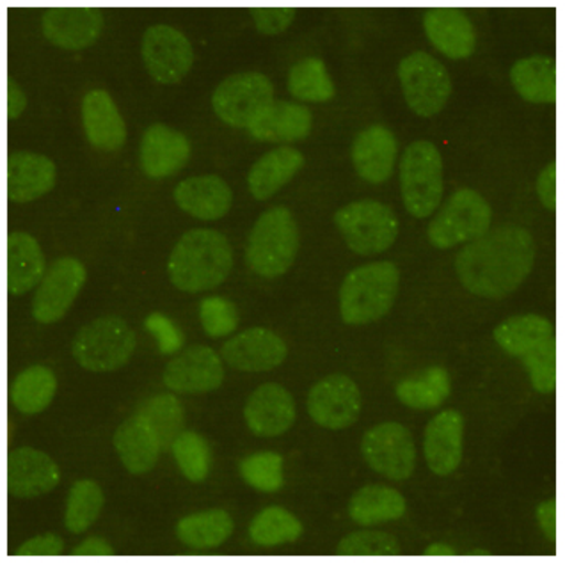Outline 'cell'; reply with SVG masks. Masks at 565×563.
Here are the masks:
<instances>
[{
    "label": "cell",
    "instance_id": "38",
    "mask_svg": "<svg viewBox=\"0 0 565 563\" xmlns=\"http://www.w3.org/2000/svg\"><path fill=\"white\" fill-rule=\"evenodd\" d=\"M302 524L282 507H267L249 524V539L260 548H276L301 539Z\"/></svg>",
    "mask_w": 565,
    "mask_h": 563
},
{
    "label": "cell",
    "instance_id": "48",
    "mask_svg": "<svg viewBox=\"0 0 565 563\" xmlns=\"http://www.w3.org/2000/svg\"><path fill=\"white\" fill-rule=\"evenodd\" d=\"M537 195L541 203L546 206L550 212L556 209V166L555 162L547 164L543 169V173L537 178Z\"/></svg>",
    "mask_w": 565,
    "mask_h": 563
},
{
    "label": "cell",
    "instance_id": "6",
    "mask_svg": "<svg viewBox=\"0 0 565 563\" xmlns=\"http://www.w3.org/2000/svg\"><path fill=\"white\" fill-rule=\"evenodd\" d=\"M136 332L119 317H100L86 323L72 341V354L84 370L115 372L132 358Z\"/></svg>",
    "mask_w": 565,
    "mask_h": 563
},
{
    "label": "cell",
    "instance_id": "20",
    "mask_svg": "<svg viewBox=\"0 0 565 563\" xmlns=\"http://www.w3.org/2000/svg\"><path fill=\"white\" fill-rule=\"evenodd\" d=\"M60 466L34 448H17L8 457V491L19 500L49 495L60 486Z\"/></svg>",
    "mask_w": 565,
    "mask_h": 563
},
{
    "label": "cell",
    "instance_id": "5",
    "mask_svg": "<svg viewBox=\"0 0 565 563\" xmlns=\"http://www.w3.org/2000/svg\"><path fill=\"white\" fill-rule=\"evenodd\" d=\"M299 251V226L292 212L274 206L262 214L247 241V267L258 276L274 279L292 267Z\"/></svg>",
    "mask_w": 565,
    "mask_h": 563
},
{
    "label": "cell",
    "instance_id": "42",
    "mask_svg": "<svg viewBox=\"0 0 565 563\" xmlns=\"http://www.w3.org/2000/svg\"><path fill=\"white\" fill-rule=\"evenodd\" d=\"M238 472L247 486L260 492H278L285 484L282 457L274 452L247 455L238 463Z\"/></svg>",
    "mask_w": 565,
    "mask_h": 563
},
{
    "label": "cell",
    "instance_id": "13",
    "mask_svg": "<svg viewBox=\"0 0 565 563\" xmlns=\"http://www.w3.org/2000/svg\"><path fill=\"white\" fill-rule=\"evenodd\" d=\"M141 55L151 78L159 84L180 83L194 64V51L189 38L166 23L147 29L142 36Z\"/></svg>",
    "mask_w": 565,
    "mask_h": 563
},
{
    "label": "cell",
    "instance_id": "4",
    "mask_svg": "<svg viewBox=\"0 0 565 563\" xmlns=\"http://www.w3.org/2000/svg\"><path fill=\"white\" fill-rule=\"evenodd\" d=\"M401 273L392 262H375L349 273L340 288V315L349 326H366L390 314L398 296Z\"/></svg>",
    "mask_w": 565,
    "mask_h": 563
},
{
    "label": "cell",
    "instance_id": "19",
    "mask_svg": "<svg viewBox=\"0 0 565 563\" xmlns=\"http://www.w3.org/2000/svg\"><path fill=\"white\" fill-rule=\"evenodd\" d=\"M244 418L255 436H282L296 423V402L281 384L267 382L256 387L247 399Z\"/></svg>",
    "mask_w": 565,
    "mask_h": 563
},
{
    "label": "cell",
    "instance_id": "12",
    "mask_svg": "<svg viewBox=\"0 0 565 563\" xmlns=\"http://www.w3.org/2000/svg\"><path fill=\"white\" fill-rule=\"evenodd\" d=\"M361 454L370 468L387 480L404 481L415 471V440L401 423H381L370 428L361 440Z\"/></svg>",
    "mask_w": 565,
    "mask_h": 563
},
{
    "label": "cell",
    "instance_id": "17",
    "mask_svg": "<svg viewBox=\"0 0 565 563\" xmlns=\"http://www.w3.org/2000/svg\"><path fill=\"white\" fill-rule=\"evenodd\" d=\"M287 343L276 332L252 328L224 343L221 355L232 369L241 372H269L287 359Z\"/></svg>",
    "mask_w": 565,
    "mask_h": 563
},
{
    "label": "cell",
    "instance_id": "26",
    "mask_svg": "<svg viewBox=\"0 0 565 563\" xmlns=\"http://www.w3.org/2000/svg\"><path fill=\"white\" fill-rule=\"evenodd\" d=\"M57 169L49 157L14 151L8 157V198L13 203L40 200L54 189Z\"/></svg>",
    "mask_w": 565,
    "mask_h": 563
},
{
    "label": "cell",
    "instance_id": "46",
    "mask_svg": "<svg viewBox=\"0 0 565 563\" xmlns=\"http://www.w3.org/2000/svg\"><path fill=\"white\" fill-rule=\"evenodd\" d=\"M297 10L294 8H253L252 17L256 31L262 34H279L287 31L296 19Z\"/></svg>",
    "mask_w": 565,
    "mask_h": 563
},
{
    "label": "cell",
    "instance_id": "24",
    "mask_svg": "<svg viewBox=\"0 0 565 563\" xmlns=\"http://www.w3.org/2000/svg\"><path fill=\"white\" fill-rule=\"evenodd\" d=\"M425 34L448 60H468L477 49V31L468 14L456 8H433L424 14Z\"/></svg>",
    "mask_w": 565,
    "mask_h": 563
},
{
    "label": "cell",
    "instance_id": "21",
    "mask_svg": "<svg viewBox=\"0 0 565 563\" xmlns=\"http://www.w3.org/2000/svg\"><path fill=\"white\" fill-rule=\"evenodd\" d=\"M352 164L361 180L372 185L386 183L397 166L398 142L383 125H370L352 142Z\"/></svg>",
    "mask_w": 565,
    "mask_h": 563
},
{
    "label": "cell",
    "instance_id": "47",
    "mask_svg": "<svg viewBox=\"0 0 565 563\" xmlns=\"http://www.w3.org/2000/svg\"><path fill=\"white\" fill-rule=\"evenodd\" d=\"M63 551V539L55 533H45V535H38L31 541L23 542L17 550V556H57Z\"/></svg>",
    "mask_w": 565,
    "mask_h": 563
},
{
    "label": "cell",
    "instance_id": "11",
    "mask_svg": "<svg viewBox=\"0 0 565 563\" xmlns=\"http://www.w3.org/2000/svg\"><path fill=\"white\" fill-rule=\"evenodd\" d=\"M274 102V86L260 72H242L224 78L212 95V107L221 121L233 128H249Z\"/></svg>",
    "mask_w": 565,
    "mask_h": 563
},
{
    "label": "cell",
    "instance_id": "35",
    "mask_svg": "<svg viewBox=\"0 0 565 563\" xmlns=\"http://www.w3.org/2000/svg\"><path fill=\"white\" fill-rule=\"evenodd\" d=\"M450 373L443 367H430L422 372L402 379L395 387V395L402 404L415 411L438 410L450 396Z\"/></svg>",
    "mask_w": 565,
    "mask_h": 563
},
{
    "label": "cell",
    "instance_id": "36",
    "mask_svg": "<svg viewBox=\"0 0 565 563\" xmlns=\"http://www.w3.org/2000/svg\"><path fill=\"white\" fill-rule=\"evenodd\" d=\"M57 379L42 364H34L20 372L11 384V402L22 414L42 413L54 400Z\"/></svg>",
    "mask_w": 565,
    "mask_h": 563
},
{
    "label": "cell",
    "instance_id": "32",
    "mask_svg": "<svg viewBox=\"0 0 565 563\" xmlns=\"http://www.w3.org/2000/svg\"><path fill=\"white\" fill-rule=\"evenodd\" d=\"M511 83L530 104H555L556 63L550 55H530L511 68Z\"/></svg>",
    "mask_w": 565,
    "mask_h": 563
},
{
    "label": "cell",
    "instance_id": "9",
    "mask_svg": "<svg viewBox=\"0 0 565 563\" xmlns=\"http://www.w3.org/2000/svg\"><path fill=\"white\" fill-rule=\"evenodd\" d=\"M491 221V206L486 198L473 189H459L430 221L427 236L434 247L450 249L482 236Z\"/></svg>",
    "mask_w": 565,
    "mask_h": 563
},
{
    "label": "cell",
    "instance_id": "2",
    "mask_svg": "<svg viewBox=\"0 0 565 563\" xmlns=\"http://www.w3.org/2000/svg\"><path fill=\"white\" fill-rule=\"evenodd\" d=\"M233 268V249L223 233L206 227L191 230L169 256V279L188 294L212 290L226 282Z\"/></svg>",
    "mask_w": 565,
    "mask_h": 563
},
{
    "label": "cell",
    "instance_id": "7",
    "mask_svg": "<svg viewBox=\"0 0 565 563\" xmlns=\"http://www.w3.org/2000/svg\"><path fill=\"white\" fill-rule=\"evenodd\" d=\"M402 200L413 217H429L443 200V159L436 145L415 141L401 160Z\"/></svg>",
    "mask_w": 565,
    "mask_h": 563
},
{
    "label": "cell",
    "instance_id": "15",
    "mask_svg": "<svg viewBox=\"0 0 565 563\" xmlns=\"http://www.w3.org/2000/svg\"><path fill=\"white\" fill-rule=\"evenodd\" d=\"M308 413L320 427L329 431L349 428L360 418V387L342 373L329 375L311 387L308 395Z\"/></svg>",
    "mask_w": 565,
    "mask_h": 563
},
{
    "label": "cell",
    "instance_id": "39",
    "mask_svg": "<svg viewBox=\"0 0 565 563\" xmlns=\"http://www.w3.org/2000/svg\"><path fill=\"white\" fill-rule=\"evenodd\" d=\"M137 414H141L148 425L153 428L162 450H168L169 446L173 445V440L183 432L185 413H183V405L180 404L177 396H150L139 405Z\"/></svg>",
    "mask_w": 565,
    "mask_h": 563
},
{
    "label": "cell",
    "instance_id": "18",
    "mask_svg": "<svg viewBox=\"0 0 565 563\" xmlns=\"http://www.w3.org/2000/svg\"><path fill=\"white\" fill-rule=\"evenodd\" d=\"M191 159V142L177 128L156 124L142 134L139 164L153 180L180 173Z\"/></svg>",
    "mask_w": 565,
    "mask_h": 563
},
{
    "label": "cell",
    "instance_id": "8",
    "mask_svg": "<svg viewBox=\"0 0 565 563\" xmlns=\"http://www.w3.org/2000/svg\"><path fill=\"white\" fill-rule=\"evenodd\" d=\"M334 224L349 249L360 256L381 255L395 244L398 219L381 201L361 200L349 203L334 214Z\"/></svg>",
    "mask_w": 565,
    "mask_h": 563
},
{
    "label": "cell",
    "instance_id": "25",
    "mask_svg": "<svg viewBox=\"0 0 565 563\" xmlns=\"http://www.w3.org/2000/svg\"><path fill=\"white\" fill-rule=\"evenodd\" d=\"M83 127L87 141L100 151H118L127 142V125L113 96L93 89L83 98Z\"/></svg>",
    "mask_w": 565,
    "mask_h": 563
},
{
    "label": "cell",
    "instance_id": "22",
    "mask_svg": "<svg viewBox=\"0 0 565 563\" xmlns=\"http://www.w3.org/2000/svg\"><path fill=\"white\" fill-rule=\"evenodd\" d=\"M104 14L96 8H51L42 17V31L52 45L83 51L100 38Z\"/></svg>",
    "mask_w": 565,
    "mask_h": 563
},
{
    "label": "cell",
    "instance_id": "23",
    "mask_svg": "<svg viewBox=\"0 0 565 563\" xmlns=\"http://www.w3.org/2000/svg\"><path fill=\"white\" fill-rule=\"evenodd\" d=\"M465 418L459 411L448 410L436 414L425 428L424 454L434 475L448 477L462 460Z\"/></svg>",
    "mask_w": 565,
    "mask_h": 563
},
{
    "label": "cell",
    "instance_id": "45",
    "mask_svg": "<svg viewBox=\"0 0 565 563\" xmlns=\"http://www.w3.org/2000/svg\"><path fill=\"white\" fill-rule=\"evenodd\" d=\"M145 328L151 337L156 338L160 354H179L183 343H185V337H183L179 326L159 311L148 315L147 320H145Z\"/></svg>",
    "mask_w": 565,
    "mask_h": 563
},
{
    "label": "cell",
    "instance_id": "14",
    "mask_svg": "<svg viewBox=\"0 0 565 563\" xmlns=\"http://www.w3.org/2000/svg\"><path fill=\"white\" fill-rule=\"evenodd\" d=\"M86 268L72 256H63L55 259L51 267L46 268L36 296L32 300V317L36 322H57L74 305L78 294L86 283Z\"/></svg>",
    "mask_w": 565,
    "mask_h": 563
},
{
    "label": "cell",
    "instance_id": "30",
    "mask_svg": "<svg viewBox=\"0 0 565 563\" xmlns=\"http://www.w3.org/2000/svg\"><path fill=\"white\" fill-rule=\"evenodd\" d=\"M45 256L34 236L23 232L8 235V294L20 297L42 283Z\"/></svg>",
    "mask_w": 565,
    "mask_h": 563
},
{
    "label": "cell",
    "instance_id": "34",
    "mask_svg": "<svg viewBox=\"0 0 565 563\" xmlns=\"http://www.w3.org/2000/svg\"><path fill=\"white\" fill-rule=\"evenodd\" d=\"M233 528L235 522L226 510H203L180 519L177 524V537L191 550H215L228 541Z\"/></svg>",
    "mask_w": 565,
    "mask_h": 563
},
{
    "label": "cell",
    "instance_id": "10",
    "mask_svg": "<svg viewBox=\"0 0 565 563\" xmlns=\"http://www.w3.org/2000/svg\"><path fill=\"white\" fill-rule=\"evenodd\" d=\"M398 81L407 105L422 118L441 113L451 95V77L445 64L427 52H413L398 64Z\"/></svg>",
    "mask_w": 565,
    "mask_h": 563
},
{
    "label": "cell",
    "instance_id": "44",
    "mask_svg": "<svg viewBox=\"0 0 565 563\" xmlns=\"http://www.w3.org/2000/svg\"><path fill=\"white\" fill-rule=\"evenodd\" d=\"M337 551L343 556H395L401 554V545L390 533L363 530L347 535Z\"/></svg>",
    "mask_w": 565,
    "mask_h": 563
},
{
    "label": "cell",
    "instance_id": "51",
    "mask_svg": "<svg viewBox=\"0 0 565 563\" xmlns=\"http://www.w3.org/2000/svg\"><path fill=\"white\" fill-rule=\"evenodd\" d=\"M75 556H110L115 554L113 545L107 544L100 537H92L87 541L81 542V544L72 551Z\"/></svg>",
    "mask_w": 565,
    "mask_h": 563
},
{
    "label": "cell",
    "instance_id": "41",
    "mask_svg": "<svg viewBox=\"0 0 565 563\" xmlns=\"http://www.w3.org/2000/svg\"><path fill=\"white\" fill-rule=\"evenodd\" d=\"M174 460L179 464L183 477L192 484L205 481L212 468V450L205 437L196 432H182L171 445Z\"/></svg>",
    "mask_w": 565,
    "mask_h": 563
},
{
    "label": "cell",
    "instance_id": "43",
    "mask_svg": "<svg viewBox=\"0 0 565 563\" xmlns=\"http://www.w3.org/2000/svg\"><path fill=\"white\" fill-rule=\"evenodd\" d=\"M201 328L210 338H226L241 323L237 306L224 297L212 296L201 300L198 309Z\"/></svg>",
    "mask_w": 565,
    "mask_h": 563
},
{
    "label": "cell",
    "instance_id": "37",
    "mask_svg": "<svg viewBox=\"0 0 565 563\" xmlns=\"http://www.w3.org/2000/svg\"><path fill=\"white\" fill-rule=\"evenodd\" d=\"M288 89L297 100L311 104L333 100L337 95L333 78L319 57H305L294 64L288 73Z\"/></svg>",
    "mask_w": 565,
    "mask_h": 563
},
{
    "label": "cell",
    "instance_id": "29",
    "mask_svg": "<svg viewBox=\"0 0 565 563\" xmlns=\"http://www.w3.org/2000/svg\"><path fill=\"white\" fill-rule=\"evenodd\" d=\"M113 443L119 459L132 475H142L156 468L162 452L156 432L148 425L147 419L137 413L119 425Z\"/></svg>",
    "mask_w": 565,
    "mask_h": 563
},
{
    "label": "cell",
    "instance_id": "33",
    "mask_svg": "<svg viewBox=\"0 0 565 563\" xmlns=\"http://www.w3.org/2000/svg\"><path fill=\"white\" fill-rule=\"evenodd\" d=\"M406 500L397 489L372 484L361 487L360 491L352 496L349 516L361 527H374L381 522L397 521L406 513Z\"/></svg>",
    "mask_w": 565,
    "mask_h": 563
},
{
    "label": "cell",
    "instance_id": "28",
    "mask_svg": "<svg viewBox=\"0 0 565 563\" xmlns=\"http://www.w3.org/2000/svg\"><path fill=\"white\" fill-rule=\"evenodd\" d=\"M174 201L180 210L200 221H217L228 214L233 192L223 178L215 174L183 180L174 189Z\"/></svg>",
    "mask_w": 565,
    "mask_h": 563
},
{
    "label": "cell",
    "instance_id": "49",
    "mask_svg": "<svg viewBox=\"0 0 565 563\" xmlns=\"http://www.w3.org/2000/svg\"><path fill=\"white\" fill-rule=\"evenodd\" d=\"M537 522L547 541H556V501L547 500L537 507Z\"/></svg>",
    "mask_w": 565,
    "mask_h": 563
},
{
    "label": "cell",
    "instance_id": "52",
    "mask_svg": "<svg viewBox=\"0 0 565 563\" xmlns=\"http://www.w3.org/2000/svg\"><path fill=\"white\" fill-rule=\"evenodd\" d=\"M424 554H427V556H454L456 550L447 544H433L425 550Z\"/></svg>",
    "mask_w": 565,
    "mask_h": 563
},
{
    "label": "cell",
    "instance_id": "3",
    "mask_svg": "<svg viewBox=\"0 0 565 563\" xmlns=\"http://www.w3.org/2000/svg\"><path fill=\"white\" fill-rule=\"evenodd\" d=\"M494 341L507 354L523 361L535 391L552 395L556 387V332L552 320L539 315L507 318L494 329Z\"/></svg>",
    "mask_w": 565,
    "mask_h": 563
},
{
    "label": "cell",
    "instance_id": "40",
    "mask_svg": "<svg viewBox=\"0 0 565 563\" xmlns=\"http://www.w3.org/2000/svg\"><path fill=\"white\" fill-rule=\"evenodd\" d=\"M104 503V491L96 481H75L74 486L70 487L68 500H66L64 527L75 535L86 532L87 528L100 518Z\"/></svg>",
    "mask_w": 565,
    "mask_h": 563
},
{
    "label": "cell",
    "instance_id": "31",
    "mask_svg": "<svg viewBox=\"0 0 565 563\" xmlns=\"http://www.w3.org/2000/svg\"><path fill=\"white\" fill-rule=\"evenodd\" d=\"M302 166H305V157L301 151L290 146L276 148L256 160L247 174L249 192L255 200H269L301 171Z\"/></svg>",
    "mask_w": 565,
    "mask_h": 563
},
{
    "label": "cell",
    "instance_id": "50",
    "mask_svg": "<svg viewBox=\"0 0 565 563\" xmlns=\"http://www.w3.org/2000/svg\"><path fill=\"white\" fill-rule=\"evenodd\" d=\"M28 107V95L22 87L14 83L13 78L8 81V118H20V114Z\"/></svg>",
    "mask_w": 565,
    "mask_h": 563
},
{
    "label": "cell",
    "instance_id": "16",
    "mask_svg": "<svg viewBox=\"0 0 565 563\" xmlns=\"http://www.w3.org/2000/svg\"><path fill=\"white\" fill-rule=\"evenodd\" d=\"M162 379L174 393H209L224 382L223 358L210 347H191L169 361Z\"/></svg>",
    "mask_w": 565,
    "mask_h": 563
},
{
    "label": "cell",
    "instance_id": "1",
    "mask_svg": "<svg viewBox=\"0 0 565 563\" xmlns=\"http://www.w3.org/2000/svg\"><path fill=\"white\" fill-rule=\"evenodd\" d=\"M535 264V242L529 230L503 224L489 227L462 247L456 258L462 287L486 299H503L521 287Z\"/></svg>",
    "mask_w": 565,
    "mask_h": 563
},
{
    "label": "cell",
    "instance_id": "27",
    "mask_svg": "<svg viewBox=\"0 0 565 563\" xmlns=\"http://www.w3.org/2000/svg\"><path fill=\"white\" fill-rule=\"evenodd\" d=\"M313 127L311 110L296 102L274 100L249 125V134L260 142H296L310 136Z\"/></svg>",
    "mask_w": 565,
    "mask_h": 563
}]
</instances>
